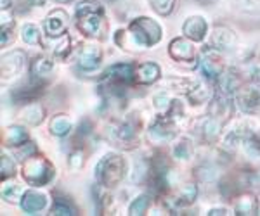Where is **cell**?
I'll use <instances>...</instances> for the list:
<instances>
[{
    "label": "cell",
    "mask_w": 260,
    "mask_h": 216,
    "mask_svg": "<svg viewBox=\"0 0 260 216\" xmlns=\"http://www.w3.org/2000/svg\"><path fill=\"white\" fill-rule=\"evenodd\" d=\"M238 9L241 12H245V14H258L260 12V0H238Z\"/></svg>",
    "instance_id": "40"
},
{
    "label": "cell",
    "mask_w": 260,
    "mask_h": 216,
    "mask_svg": "<svg viewBox=\"0 0 260 216\" xmlns=\"http://www.w3.org/2000/svg\"><path fill=\"white\" fill-rule=\"evenodd\" d=\"M19 204L21 209L26 214H37L47 206V196L39 192V190H26Z\"/></svg>",
    "instance_id": "16"
},
{
    "label": "cell",
    "mask_w": 260,
    "mask_h": 216,
    "mask_svg": "<svg viewBox=\"0 0 260 216\" xmlns=\"http://www.w3.org/2000/svg\"><path fill=\"white\" fill-rule=\"evenodd\" d=\"M77 26L83 35L89 38L103 40L106 33V21H104V7L98 0H82L75 9Z\"/></svg>",
    "instance_id": "1"
},
{
    "label": "cell",
    "mask_w": 260,
    "mask_h": 216,
    "mask_svg": "<svg viewBox=\"0 0 260 216\" xmlns=\"http://www.w3.org/2000/svg\"><path fill=\"white\" fill-rule=\"evenodd\" d=\"M101 61H103V52L95 45H82L80 51H78L77 62L82 71H95L101 66Z\"/></svg>",
    "instance_id": "8"
},
{
    "label": "cell",
    "mask_w": 260,
    "mask_h": 216,
    "mask_svg": "<svg viewBox=\"0 0 260 216\" xmlns=\"http://www.w3.org/2000/svg\"><path fill=\"white\" fill-rule=\"evenodd\" d=\"M24 142H28L26 128L19 126V124H12V126L6 128V132H4V144L11 145V147H19Z\"/></svg>",
    "instance_id": "25"
},
{
    "label": "cell",
    "mask_w": 260,
    "mask_h": 216,
    "mask_svg": "<svg viewBox=\"0 0 260 216\" xmlns=\"http://www.w3.org/2000/svg\"><path fill=\"white\" fill-rule=\"evenodd\" d=\"M241 144L248 159L253 161V163H260V132L246 130Z\"/></svg>",
    "instance_id": "20"
},
{
    "label": "cell",
    "mask_w": 260,
    "mask_h": 216,
    "mask_svg": "<svg viewBox=\"0 0 260 216\" xmlns=\"http://www.w3.org/2000/svg\"><path fill=\"white\" fill-rule=\"evenodd\" d=\"M149 206H151V196H148V194H141V196H137L132 202H130L128 214L142 216V214H146V211L149 209Z\"/></svg>",
    "instance_id": "30"
},
{
    "label": "cell",
    "mask_w": 260,
    "mask_h": 216,
    "mask_svg": "<svg viewBox=\"0 0 260 216\" xmlns=\"http://www.w3.org/2000/svg\"><path fill=\"white\" fill-rule=\"evenodd\" d=\"M44 2L45 0H30L31 6H44Z\"/></svg>",
    "instance_id": "47"
},
{
    "label": "cell",
    "mask_w": 260,
    "mask_h": 216,
    "mask_svg": "<svg viewBox=\"0 0 260 216\" xmlns=\"http://www.w3.org/2000/svg\"><path fill=\"white\" fill-rule=\"evenodd\" d=\"M83 163H85V154L82 151H73L68 157V166L73 171H78L83 166Z\"/></svg>",
    "instance_id": "43"
},
{
    "label": "cell",
    "mask_w": 260,
    "mask_h": 216,
    "mask_svg": "<svg viewBox=\"0 0 260 216\" xmlns=\"http://www.w3.org/2000/svg\"><path fill=\"white\" fill-rule=\"evenodd\" d=\"M42 92H44V81H39L35 78H31L28 83H23L18 89L12 92V99L16 102H35L37 99L40 97Z\"/></svg>",
    "instance_id": "12"
},
{
    "label": "cell",
    "mask_w": 260,
    "mask_h": 216,
    "mask_svg": "<svg viewBox=\"0 0 260 216\" xmlns=\"http://www.w3.org/2000/svg\"><path fill=\"white\" fill-rule=\"evenodd\" d=\"M241 89V78L240 74H236L233 69H229L228 73H222L219 76V90L220 94L231 95Z\"/></svg>",
    "instance_id": "24"
},
{
    "label": "cell",
    "mask_w": 260,
    "mask_h": 216,
    "mask_svg": "<svg viewBox=\"0 0 260 216\" xmlns=\"http://www.w3.org/2000/svg\"><path fill=\"white\" fill-rule=\"evenodd\" d=\"M196 197H198V187L194 184H186L179 190L177 199H175V206L177 207L189 206L196 201Z\"/></svg>",
    "instance_id": "28"
},
{
    "label": "cell",
    "mask_w": 260,
    "mask_h": 216,
    "mask_svg": "<svg viewBox=\"0 0 260 216\" xmlns=\"http://www.w3.org/2000/svg\"><path fill=\"white\" fill-rule=\"evenodd\" d=\"M198 132L203 140L213 142L220 135V119L213 118L212 114L207 116V118H201L198 121Z\"/></svg>",
    "instance_id": "22"
},
{
    "label": "cell",
    "mask_w": 260,
    "mask_h": 216,
    "mask_svg": "<svg viewBox=\"0 0 260 216\" xmlns=\"http://www.w3.org/2000/svg\"><path fill=\"white\" fill-rule=\"evenodd\" d=\"M236 104L243 113H255L257 109H260V90L258 89L240 90L236 95Z\"/></svg>",
    "instance_id": "17"
},
{
    "label": "cell",
    "mask_w": 260,
    "mask_h": 216,
    "mask_svg": "<svg viewBox=\"0 0 260 216\" xmlns=\"http://www.w3.org/2000/svg\"><path fill=\"white\" fill-rule=\"evenodd\" d=\"M208 111H210V114L213 116V118L224 121V119H228L231 116V113H233V104H231V101L228 99V95L219 92L215 95V99L210 102Z\"/></svg>",
    "instance_id": "21"
},
{
    "label": "cell",
    "mask_w": 260,
    "mask_h": 216,
    "mask_svg": "<svg viewBox=\"0 0 260 216\" xmlns=\"http://www.w3.org/2000/svg\"><path fill=\"white\" fill-rule=\"evenodd\" d=\"M30 73H31V78L39 81H47L54 73V62L45 56H39L31 61V66H30Z\"/></svg>",
    "instance_id": "18"
},
{
    "label": "cell",
    "mask_w": 260,
    "mask_h": 216,
    "mask_svg": "<svg viewBox=\"0 0 260 216\" xmlns=\"http://www.w3.org/2000/svg\"><path fill=\"white\" fill-rule=\"evenodd\" d=\"M106 80L115 87H128L136 81V68L130 62H116L108 68Z\"/></svg>",
    "instance_id": "6"
},
{
    "label": "cell",
    "mask_w": 260,
    "mask_h": 216,
    "mask_svg": "<svg viewBox=\"0 0 260 216\" xmlns=\"http://www.w3.org/2000/svg\"><path fill=\"white\" fill-rule=\"evenodd\" d=\"M149 4L153 11L160 16H169L175 9V0H149Z\"/></svg>",
    "instance_id": "38"
},
{
    "label": "cell",
    "mask_w": 260,
    "mask_h": 216,
    "mask_svg": "<svg viewBox=\"0 0 260 216\" xmlns=\"http://www.w3.org/2000/svg\"><path fill=\"white\" fill-rule=\"evenodd\" d=\"M68 28V14L62 9H54L47 14V18L44 21V31L49 36H61L66 33Z\"/></svg>",
    "instance_id": "10"
},
{
    "label": "cell",
    "mask_w": 260,
    "mask_h": 216,
    "mask_svg": "<svg viewBox=\"0 0 260 216\" xmlns=\"http://www.w3.org/2000/svg\"><path fill=\"white\" fill-rule=\"evenodd\" d=\"M24 61H26V54L23 51H12L2 56V78L9 80V78L16 76L24 68Z\"/></svg>",
    "instance_id": "11"
},
{
    "label": "cell",
    "mask_w": 260,
    "mask_h": 216,
    "mask_svg": "<svg viewBox=\"0 0 260 216\" xmlns=\"http://www.w3.org/2000/svg\"><path fill=\"white\" fill-rule=\"evenodd\" d=\"M172 104H174V101L169 97V94L158 92L153 95V106H154V109L160 111V113H169Z\"/></svg>",
    "instance_id": "37"
},
{
    "label": "cell",
    "mask_w": 260,
    "mask_h": 216,
    "mask_svg": "<svg viewBox=\"0 0 260 216\" xmlns=\"http://www.w3.org/2000/svg\"><path fill=\"white\" fill-rule=\"evenodd\" d=\"M174 156L180 161H187L192 156V144L187 139H180L174 145Z\"/></svg>",
    "instance_id": "34"
},
{
    "label": "cell",
    "mask_w": 260,
    "mask_h": 216,
    "mask_svg": "<svg viewBox=\"0 0 260 216\" xmlns=\"http://www.w3.org/2000/svg\"><path fill=\"white\" fill-rule=\"evenodd\" d=\"M70 51H71L70 36H62V40L54 47V56H56L57 59H66V57L70 56Z\"/></svg>",
    "instance_id": "41"
},
{
    "label": "cell",
    "mask_w": 260,
    "mask_h": 216,
    "mask_svg": "<svg viewBox=\"0 0 260 216\" xmlns=\"http://www.w3.org/2000/svg\"><path fill=\"white\" fill-rule=\"evenodd\" d=\"M12 6V0H2V11H7Z\"/></svg>",
    "instance_id": "46"
},
{
    "label": "cell",
    "mask_w": 260,
    "mask_h": 216,
    "mask_svg": "<svg viewBox=\"0 0 260 216\" xmlns=\"http://www.w3.org/2000/svg\"><path fill=\"white\" fill-rule=\"evenodd\" d=\"M49 130H50V134L56 137H66L71 132V121L64 114H57L50 119Z\"/></svg>",
    "instance_id": "29"
},
{
    "label": "cell",
    "mask_w": 260,
    "mask_h": 216,
    "mask_svg": "<svg viewBox=\"0 0 260 216\" xmlns=\"http://www.w3.org/2000/svg\"><path fill=\"white\" fill-rule=\"evenodd\" d=\"M161 26L156 21L149 19V18H137L130 23L128 26V36L134 41L136 47L141 49H148L156 45L161 40Z\"/></svg>",
    "instance_id": "3"
},
{
    "label": "cell",
    "mask_w": 260,
    "mask_h": 216,
    "mask_svg": "<svg viewBox=\"0 0 260 216\" xmlns=\"http://www.w3.org/2000/svg\"><path fill=\"white\" fill-rule=\"evenodd\" d=\"M200 69L208 80H215L222 74V56L215 47L203 49L200 57Z\"/></svg>",
    "instance_id": "7"
},
{
    "label": "cell",
    "mask_w": 260,
    "mask_h": 216,
    "mask_svg": "<svg viewBox=\"0 0 260 216\" xmlns=\"http://www.w3.org/2000/svg\"><path fill=\"white\" fill-rule=\"evenodd\" d=\"M207 31H208V24H207V21H205V18H201V16H191V18H187L182 24L184 36L192 41H201L207 36Z\"/></svg>",
    "instance_id": "13"
},
{
    "label": "cell",
    "mask_w": 260,
    "mask_h": 216,
    "mask_svg": "<svg viewBox=\"0 0 260 216\" xmlns=\"http://www.w3.org/2000/svg\"><path fill=\"white\" fill-rule=\"evenodd\" d=\"M54 2H57V4H70V2H73V0H54Z\"/></svg>",
    "instance_id": "48"
},
{
    "label": "cell",
    "mask_w": 260,
    "mask_h": 216,
    "mask_svg": "<svg viewBox=\"0 0 260 216\" xmlns=\"http://www.w3.org/2000/svg\"><path fill=\"white\" fill-rule=\"evenodd\" d=\"M194 177L198 182H213L217 178V168L212 164H200L194 169Z\"/></svg>",
    "instance_id": "35"
},
{
    "label": "cell",
    "mask_w": 260,
    "mask_h": 216,
    "mask_svg": "<svg viewBox=\"0 0 260 216\" xmlns=\"http://www.w3.org/2000/svg\"><path fill=\"white\" fill-rule=\"evenodd\" d=\"M250 78H251V81H253L255 85L260 87V68H253V69H251Z\"/></svg>",
    "instance_id": "44"
},
{
    "label": "cell",
    "mask_w": 260,
    "mask_h": 216,
    "mask_svg": "<svg viewBox=\"0 0 260 216\" xmlns=\"http://www.w3.org/2000/svg\"><path fill=\"white\" fill-rule=\"evenodd\" d=\"M14 21L7 24V21H2V28H0V40H2V47H7L14 41Z\"/></svg>",
    "instance_id": "39"
},
{
    "label": "cell",
    "mask_w": 260,
    "mask_h": 216,
    "mask_svg": "<svg viewBox=\"0 0 260 216\" xmlns=\"http://www.w3.org/2000/svg\"><path fill=\"white\" fill-rule=\"evenodd\" d=\"M175 135H177V126H175L174 119H172L170 116L158 118L148 130V139H149V142H153V144L170 142Z\"/></svg>",
    "instance_id": "5"
},
{
    "label": "cell",
    "mask_w": 260,
    "mask_h": 216,
    "mask_svg": "<svg viewBox=\"0 0 260 216\" xmlns=\"http://www.w3.org/2000/svg\"><path fill=\"white\" fill-rule=\"evenodd\" d=\"M210 94H212V89L208 83L196 81V83H192L189 92H187V97H189L191 104H203L210 99Z\"/></svg>",
    "instance_id": "26"
},
{
    "label": "cell",
    "mask_w": 260,
    "mask_h": 216,
    "mask_svg": "<svg viewBox=\"0 0 260 216\" xmlns=\"http://www.w3.org/2000/svg\"><path fill=\"white\" fill-rule=\"evenodd\" d=\"M208 214L210 216H217V214H228V209H225V207H213V209H210L208 211Z\"/></svg>",
    "instance_id": "45"
},
{
    "label": "cell",
    "mask_w": 260,
    "mask_h": 216,
    "mask_svg": "<svg viewBox=\"0 0 260 216\" xmlns=\"http://www.w3.org/2000/svg\"><path fill=\"white\" fill-rule=\"evenodd\" d=\"M44 116H45V111L39 102L28 104V106L21 111V118H23V121H26L28 124H33V126L40 124L42 119H44Z\"/></svg>",
    "instance_id": "27"
},
{
    "label": "cell",
    "mask_w": 260,
    "mask_h": 216,
    "mask_svg": "<svg viewBox=\"0 0 260 216\" xmlns=\"http://www.w3.org/2000/svg\"><path fill=\"white\" fill-rule=\"evenodd\" d=\"M236 35L233 30H229L228 26H217L212 33V47H215L217 51H233L236 47Z\"/></svg>",
    "instance_id": "15"
},
{
    "label": "cell",
    "mask_w": 260,
    "mask_h": 216,
    "mask_svg": "<svg viewBox=\"0 0 260 216\" xmlns=\"http://www.w3.org/2000/svg\"><path fill=\"white\" fill-rule=\"evenodd\" d=\"M234 211L240 216H253L257 214L258 211V202L255 196L251 194H243V196H238L236 201H234Z\"/></svg>",
    "instance_id": "23"
},
{
    "label": "cell",
    "mask_w": 260,
    "mask_h": 216,
    "mask_svg": "<svg viewBox=\"0 0 260 216\" xmlns=\"http://www.w3.org/2000/svg\"><path fill=\"white\" fill-rule=\"evenodd\" d=\"M94 175L99 185L113 189V187L120 185V182L127 175V161L120 154H106L95 164Z\"/></svg>",
    "instance_id": "2"
},
{
    "label": "cell",
    "mask_w": 260,
    "mask_h": 216,
    "mask_svg": "<svg viewBox=\"0 0 260 216\" xmlns=\"http://www.w3.org/2000/svg\"><path fill=\"white\" fill-rule=\"evenodd\" d=\"M161 76V69L156 62H142L136 69V81L139 85H151Z\"/></svg>",
    "instance_id": "19"
},
{
    "label": "cell",
    "mask_w": 260,
    "mask_h": 216,
    "mask_svg": "<svg viewBox=\"0 0 260 216\" xmlns=\"http://www.w3.org/2000/svg\"><path fill=\"white\" fill-rule=\"evenodd\" d=\"M16 175V163L11 156L2 154V159H0V178L7 180V178H12Z\"/></svg>",
    "instance_id": "36"
},
{
    "label": "cell",
    "mask_w": 260,
    "mask_h": 216,
    "mask_svg": "<svg viewBox=\"0 0 260 216\" xmlns=\"http://www.w3.org/2000/svg\"><path fill=\"white\" fill-rule=\"evenodd\" d=\"M24 192H26V190H24L23 187L18 185V184L6 185L2 189V199L6 202H9V204H16V202H21V199H23Z\"/></svg>",
    "instance_id": "33"
},
{
    "label": "cell",
    "mask_w": 260,
    "mask_h": 216,
    "mask_svg": "<svg viewBox=\"0 0 260 216\" xmlns=\"http://www.w3.org/2000/svg\"><path fill=\"white\" fill-rule=\"evenodd\" d=\"M54 175H56V168L47 157L35 154L24 161L23 164V178L26 180L28 185L44 187L52 182Z\"/></svg>",
    "instance_id": "4"
},
{
    "label": "cell",
    "mask_w": 260,
    "mask_h": 216,
    "mask_svg": "<svg viewBox=\"0 0 260 216\" xmlns=\"http://www.w3.org/2000/svg\"><path fill=\"white\" fill-rule=\"evenodd\" d=\"M169 54L172 59L189 62L194 59V47L189 38H174L169 45Z\"/></svg>",
    "instance_id": "14"
},
{
    "label": "cell",
    "mask_w": 260,
    "mask_h": 216,
    "mask_svg": "<svg viewBox=\"0 0 260 216\" xmlns=\"http://www.w3.org/2000/svg\"><path fill=\"white\" fill-rule=\"evenodd\" d=\"M52 214H56V216L77 214V207L73 206V202H71L68 197H56L52 204Z\"/></svg>",
    "instance_id": "31"
},
{
    "label": "cell",
    "mask_w": 260,
    "mask_h": 216,
    "mask_svg": "<svg viewBox=\"0 0 260 216\" xmlns=\"http://www.w3.org/2000/svg\"><path fill=\"white\" fill-rule=\"evenodd\" d=\"M16 154H18L19 159H23V161L30 159L31 156H35V154H37V145L33 144V142H24V144H21L19 147H18V151H16Z\"/></svg>",
    "instance_id": "42"
},
{
    "label": "cell",
    "mask_w": 260,
    "mask_h": 216,
    "mask_svg": "<svg viewBox=\"0 0 260 216\" xmlns=\"http://www.w3.org/2000/svg\"><path fill=\"white\" fill-rule=\"evenodd\" d=\"M137 124L132 121V119H127V121H121L113 128V139L118 142V145H123V147H134L137 142H139V135H137Z\"/></svg>",
    "instance_id": "9"
},
{
    "label": "cell",
    "mask_w": 260,
    "mask_h": 216,
    "mask_svg": "<svg viewBox=\"0 0 260 216\" xmlns=\"http://www.w3.org/2000/svg\"><path fill=\"white\" fill-rule=\"evenodd\" d=\"M21 38H23L24 44H28V45H39L42 40L40 28L33 23H26L23 28H21Z\"/></svg>",
    "instance_id": "32"
}]
</instances>
